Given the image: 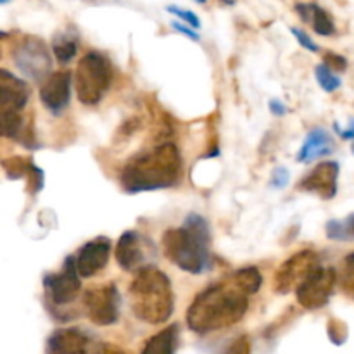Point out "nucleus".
Segmentation results:
<instances>
[{"instance_id": "0eeeda50", "label": "nucleus", "mask_w": 354, "mask_h": 354, "mask_svg": "<svg viewBox=\"0 0 354 354\" xmlns=\"http://www.w3.org/2000/svg\"><path fill=\"white\" fill-rule=\"evenodd\" d=\"M83 308L97 327H111L120 320L121 296L114 283H102V286L90 287L83 294Z\"/></svg>"}, {"instance_id": "b1692460", "label": "nucleus", "mask_w": 354, "mask_h": 354, "mask_svg": "<svg viewBox=\"0 0 354 354\" xmlns=\"http://www.w3.org/2000/svg\"><path fill=\"white\" fill-rule=\"evenodd\" d=\"M337 279L339 282H341L342 292L348 297H351V299H354V252L344 258L341 275H339Z\"/></svg>"}, {"instance_id": "393cba45", "label": "nucleus", "mask_w": 354, "mask_h": 354, "mask_svg": "<svg viewBox=\"0 0 354 354\" xmlns=\"http://www.w3.org/2000/svg\"><path fill=\"white\" fill-rule=\"evenodd\" d=\"M315 76H317L318 85H320L327 93L335 92V90L341 88L342 85L341 78H339L335 73H332L328 68H325L324 64H318L317 68H315Z\"/></svg>"}, {"instance_id": "20e7f679", "label": "nucleus", "mask_w": 354, "mask_h": 354, "mask_svg": "<svg viewBox=\"0 0 354 354\" xmlns=\"http://www.w3.org/2000/svg\"><path fill=\"white\" fill-rule=\"evenodd\" d=\"M135 318L149 325L165 324L175 310V294L169 277L162 270L147 265L135 273L128 289Z\"/></svg>"}, {"instance_id": "c85d7f7f", "label": "nucleus", "mask_w": 354, "mask_h": 354, "mask_svg": "<svg viewBox=\"0 0 354 354\" xmlns=\"http://www.w3.org/2000/svg\"><path fill=\"white\" fill-rule=\"evenodd\" d=\"M223 354H251V339L248 335H239L227 346Z\"/></svg>"}, {"instance_id": "7c9ffc66", "label": "nucleus", "mask_w": 354, "mask_h": 354, "mask_svg": "<svg viewBox=\"0 0 354 354\" xmlns=\"http://www.w3.org/2000/svg\"><path fill=\"white\" fill-rule=\"evenodd\" d=\"M290 33H292L294 37H296V40L299 41L301 47H304V48H306V50H310V52H318V50H320V47H318V45L315 44L313 38H311L310 35H308L304 30H299V28H290Z\"/></svg>"}, {"instance_id": "39448f33", "label": "nucleus", "mask_w": 354, "mask_h": 354, "mask_svg": "<svg viewBox=\"0 0 354 354\" xmlns=\"http://www.w3.org/2000/svg\"><path fill=\"white\" fill-rule=\"evenodd\" d=\"M30 97V85L23 78L0 68V137L19 140L28 149H37L33 133L26 131L23 114Z\"/></svg>"}, {"instance_id": "2eb2a0df", "label": "nucleus", "mask_w": 354, "mask_h": 354, "mask_svg": "<svg viewBox=\"0 0 354 354\" xmlns=\"http://www.w3.org/2000/svg\"><path fill=\"white\" fill-rule=\"evenodd\" d=\"M339 171H341L339 162L335 161L320 162L313 171L308 173V175L297 183V189L304 190V192L318 194V196L325 201L334 199V197L337 196Z\"/></svg>"}, {"instance_id": "c756f323", "label": "nucleus", "mask_w": 354, "mask_h": 354, "mask_svg": "<svg viewBox=\"0 0 354 354\" xmlns=\"http://www.w3.org/2000/svg\"><path fill=\"white\" fill-rule=\"evenodd\" d=\"M44 185H45L44 169L38 168V166H35L33 171H31V175L28 176V190H30L31 194H38V192H41Z\"/></svg>"}, {"instance_id": "9d476101", "label": "nucleus", "mask_w": 354, "mask_h": 354, "mask_svg": "<svg viewBox=\"0 0 354 354\" xmlns=\"http://www.w3.org/2000/svg\"><path fill=\"white\" fill-rule=\"evenodd\" d=\"M337 283V272L327 266H318L296 289L297 303L308 311L322 310L328 304Z\"/></svg>"}, {"instance_id": "a211bd4d", "label": "nucleus", "mask_w": 354, "mask_h": 354, "mask_svg": "<svg viewBox=\"0 0 354 354\" xmlns=\"http://www.w3.org/2000/svg\"><path fill=\"white\" fill-rule=\"evenodd\" d=\"M297 16L313 26L315 33L320 37H332L335 33V24L330 14L318 3H296L294 6Z\"/></svg>"}, {"instance_id": "f8f14e48", "label": "nucleus", "mask_w": 354, "mask_h": 354, "mask_svg": "<svg viewBox=\"0 0 354 354\" xmlns=\"http://www.w3.org/2000/svg\"><path fill=\"white\" fill-rule=\"evenodd\" d=\"M71 73L68 69L50 73L47 80L41 83L40 102L45 109L54 116H61L71 100Z\"/></svg>"}, {"instance_id": "5701e85b", "label": "nucleus", "mask_w": 354, "mask_h": 354, "mask_svg": "<svg viewBox=\"0 0 354 354\" xmlns=\"http://www.w3.org/2000/svg\"><path fill=\"white\" fill-rule=\"evenodd\" d=\"M0 165H2L3 171H6L7 178L9 180H19V178H24V176L28 178V176L31 175V171H33L35 166H37L31 159L21 158V156H14V158L3 159Z\"/></svg>"}, {"instance_id": "bb28decb", "label": "nucleus", "mask_w": 354, "mask_h": 354, "mask_svg": "<svg viewBox=\"0 0 354 354\" xmlns=\"http://www.w3.org/2000/svg\"><path fill=\"white\" fill-rule=\"evenodd\" d=\"M327 332L330 341L334 342L335 346L344 344L346 339H348V327H346L344 322L337 320V318H332L327 325Z\"/></svg>"}, {"instance_id": "423d86ee", "label": "nucleus", "mask_w": 354, "mask_h": 354, "mask_svg": "<svg viewBox=\"0 0 354 354\" xmlns=\"http://www.w3.org/2000/svg\"><path fill=\"white\" fill-rule=\"evenodd\" d=\"M114 69L109 57L100 52H88L80 59L75 73L76 95L83 106H97L113 83Z\"/></svg>"}, {"instance_id": "a878e982", "label": "nucleus", "mask_w": 354, "mask_h": 354, "mask_svg": "<svg viewBox=\"0 0 354 354\" xmlns=\"http://www.w3.org/2000/svg\"><path fill=\"white\" fill-rule=\"evenodd\" d=\"M166 10H168V12H171V14H175L176 17H180V19L183 21V24H187L189 28H192L194 31L201 30L199 16H197L196 12H192V10L183 9V7H180V6H168V7H166Z\"/></svg>"}, {"instance_id": "aec40b11", "label": "nucleus", "mask_w": 354, "mask_h": 354, "mask_svg": "<svg viewBox=\"0 0 354 354\" xmlns=\"http://www.w3.org/2000/svg\"><path fill=\"white\" fill-rule=\"evenodd\" d=\"M52 52L61 64H69L78 54V35L75 30L57 31L52 38Z\"/></svg>"}, {"instance_id": "4468645a", "label": "nucleus", "mask_w": 354, "mask_h": 354, "mask_svg": "<svg viewBox=\"0 0 354 354\" xmlns=\"http://www.w3.org/2000/svg\"><path fill=\"white\" fill-rule=\"evenodd\" d=\"M147 241L138 232L127 230L118 241L114 256H116L118 266L124 272H135L147 266Z\"/></svg>"}, {"instance_id": "412c9836", "label": "nucleus", "mask_w": 354, "mask_h": 354, "mask_svg": "<svg viewBox=\"0 0 354 354\" xmlns=\"http://www.w3.org/2000/svg\"><path fill=\"white\" fill-rule=\"evenodd\" d=\"M230 280L242 290V292L248 294V296L258 292L263 286V275L256 266H244V268L237 270V272L230 277Z\"/></svg>"}, {"instance_id": "7ed1b4c3", "label": "nucleus", "mask_w": 354, "mask_h": 354, "mask_svg": "<svg viewBox=\"0 0 354 354\" xmlns=\"http://www.w3.org/2000/svg\"><path fill=\"white\" fill-rule=\"evenodd\" d=\"M162 249L169 261L182 272L201 275L211 266V228L204 216L187 214L183 225L162 235Z\"/></svg>"}, {"instance_id": "c9c22d12", "label": "nucleus", "mask_w": 354, "mask_h": 354, "mask_svg": "<svg viewBox=\"0 0 354 354\" xmlns=\"http://www.w3.org/2000/svg\"><path fill=\"white\" fill-rule=\"evenodd\" d=\"M349 123H351V124L348 127V130H341V128H339V124L334 123L335 131H337L339 137H341L342 140H354V118L351 121H349Z\"/></svg>"}, {"instance_id": "72a5a7b5", "label": "nucleus", "mask_w": 354, "mask_h": 354, "mask_svg": "<svg viewBox=\"0 0 354 354\" xmlns=\"http://www.w3.org/2000/svg\"><path fill=\"white\" fill-rule=\"evenodd\" d=\"M92 354H128L124 349L118 348L116 344H99L95 349H93Z\"/></svg>"}, {"instance_id": "6e6552de", "label": "nucleus", "mask_w": 354, "mask_h": 354, "mask_svg": "<svg viewBox=\"0 0 354 354\" xmlns=\"http://www.w3.org/2000/svg\"><path fill=\"white\" fill-rule=\"evenodd\" d=\"M17 69L31 82H45L52 71V55L47 44L38 37H26L14 50Z\"/></svg>"}, {"instance_id": "e433bc0d", "label": "nucleus", "mask_w": 354, "mask_h": 354, "mask_svg": "<svg viewBox=\"0 0 354 354\" xmlns=\"http://www.w3.org/2000/svg\"><path fill=\"white\" fill-rule=\"evenodd\" d=\"M351 149H353V154H354V144H353V147H351Z\"/></svg>"}, {"instance_id": "4be33fe9", "label": "nucleus", "mask_w": 354, "mask_h": 354, "mask_svg": "<svg viewBox=\"0 0 354 354\" xmlns=\"http://www.w3.org/2000/svg\"><path fill=\"white\" fill-rule=\"evenodd\" d=\"M325 232L330 241L353 242L354 241V213L344 220H330L325 225Z\"/></svg>"}, {"instance_id": "f3484780", "label": "nucleus", "mask_w": 354, "mask_h": 354, "mask_svg": "<svg viewBox=\"0 0 354 354\" xmlns=\"http://www.w3.org/2000/svg\"><path fill=\"white\" fill-rule=\"evenodd\" d=\"M334 149V140H332V137L328 135V131L325 130V128H313V130L306 135V140H304L303 147L297 152L296 161L311 162L315 161V159L332 154Z\"/></svg>"}, {"instance_id": "ddd939ff", "label": "nucleus", "mask_w": 354, "mask_h": 354, "mask_svg": "<svg viewBox=\"0 0 354 354\" xmlns=\"http://www.w3.org/2000/svg\"><path fill=\"white\" fill-rule=\"evenodd\" d=\"M111 241L107 237H97L80 248L75 256L76 272L80 279H92L93 275L104 270L109 263Z\"/></svg>"}, {"instance_id": "9b49d317", "label": "nucleus", "mask_w": 354, "mask_h": 354, "mask_svg": "<svg viewBox=\"0 0 354 354\" xmlns=\"http://www.w3.org/2000/svg\"><path fill=\"white\" fill-rule=\"evenodd\" d=\"M44 289L47 301L52 306H69L78 299L82 292V279L76 272L75 256H68L61 272L50 273L44 279Z\"/></svg>"}, {"instance_id": "4c0bfd02", "label": "nucleus", "mask_w": 354, "mask_h": 354, "mask_svg": "<svg viewBox=\"0 0 354 354\" xmlns=\"http://www.w3.org/2000/svg\"><path fill=\"white\" fill-rule=\"evenodd\" d=\"M0 54H2V52H0Z\"/></svg>"}, {"instance_id": "cd10ccee", "label": "nucleus", "mask_w": 354, "mask_h": 354, "mask_svg": "<svg viewBox=\"0 0 354 354\" xmlns=\"http://www.w3.org/2000/svg\"><path fill=\"white\" fill-rule=\"evenodd\" d=\"M322 64H324L325 68L330 69L332 73H344L346 69H348V59L341 54H335V52H327V54L324 55V62H322Z\"/></svg>"}, {"instance_id": "1a4fd4ad", "label": "nucleus", "mask_w": 354, "mask_h": 354, "mask_svg": "<svg viewBox=\"0 0 354 354\" xmlns=\"http://www.w3.org/2000/svg\"><path fill=\"white\" fill-rule=\"evenodd\" d=\"M320 265V256L311 249L296 252L282 263L273 277V289L280 296L296 290Z\"/></svg>"}, {"instance_id": "f03ea898", "label": "nucleus", "mask_w": 354, "mask_h": 354, "mask_svg": "<svg viewBox=\"0 0 354 354\" xmlns=\"http://www.w3.org/2000/svg\"><path fill=\"white\" fill-rule=\"evenodd\" d=\"M249 310V296L242 292L232 280L209 286L196 296L187 310V325L196 334L209 332L237 325Z\"/></svg>"}, {"instance_id": "2f4dec72", "label": "nucleus", "mask_w": 354, "mask_h": 354, "mask_svg": "<svg viewBox=\"0 0 354 354\" xmlns=\"http://www.w3.org/2000/svg\"><path fill=\"white\" fill-rule=\"evenodd\" d=\"M289 169L282 168V166H279V168L273 171V176H272V187L273 189H283V187H287V183H289Z\"/></svg>"}, {"instance_id": "f257e3e1", "label": "nucleus", "mask_w": 354, "mask_h": 354, "mask_svg": "<svg viewBox=\"0 0 354 354\" xmlns=\"http://www.w3.org/2000/svg\"><path fill=\"white\" fill-rule=\"evenodd\" d=\"M182 171L183 159L178 145L162 142L137 152L121 169L120 183L127 194L156 192L175 187Z\"/></svg>"}, {"instance_id": "6ab92c4d", "label": "nucleus", "mask_w": 354, "mask_h": 354, "mask_svg": "<svg viewBox=\"0 0 354 354\" xmlns=\"http://www.w3.org/2000/svg\"><path fill=\"white\" fill-rule=\"evenodd\" d=\"M178 339L180 327L178 324H173L147 339L140 354H175L178 348Z\"/></svg>"}, {"instance_id": "f704fd0d", "label": "nucleus", "mask_w": 354, "mask_h": 354, "mask_svg": "<svg viewBox=\"0 0 354 354\" xmlns=\"http://www.w3.org/2000/svg\"><path fill=\"white\" fill-rule=\"evenodd\" d=\"M268 107H270V111H272V114H275V116H286V114L289 113V107H287L280 99L270 100Z\"/></svg>"}, {"instance_id": "473e14b6", "label": "nucleus", "mask_w": 354, "mask_h": 354, "mask_svg": "<svg viewBox=\"0 0 354 354\" xmlns=\"http://www.w3.org/2000/svg\"><path fill=\"white\" fill-rule=\"evenodd\" d=\"M171 28L175 31H178V33H182L183 37L190 38V40H194V41H199L201 40V35L197 33V31H194L192 28H189V26H187V24L180 23V21H171Z\"/></svg>"}, {"instance_id": "dca6fc26", "label": "nucleus", "mask_w": 354, "mask_h": 354, "mask_svg": "<svg viewBox=\"0 0 354 354\" xmlns=\"http://www.w3.org/2000/svg\"><path fill=\"white\" fill-rule=\"evenodd\" d=\"M90 341V335L82 328H57L48 335L47 354H86Z\"/></svg>"}]
</instances>
